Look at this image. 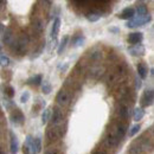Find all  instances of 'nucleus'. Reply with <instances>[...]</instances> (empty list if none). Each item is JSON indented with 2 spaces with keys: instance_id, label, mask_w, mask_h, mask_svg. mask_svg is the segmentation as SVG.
Masks as SVG:
<instances>
[{
  "instance_id": "f257e3e1",
  "label": "nucleus",
  "mask_w": 154,
  "mask_h": 154,
  "mask_svg": "<svg viewBox=\"0 0 154 154\" xmlns=\"http://www.w3.org/2000/svg\"><path fill=\"white\" fill-rule=\"evenodd\" d=\"M29 44H30V37H29V35L20 33L19 36H18V38L14 39L10 46H11L12 51H14V52L21 55V54H24L26 51V48H27Z\"/></svg>"
},
{
  "instance_id": "f03ea898",
  "label": "nucleus",
  "mask_w": 154,
  "mask_h": 154,
  "mask_svg": "<svg viewBox=\"0 0 154 154\" xmlns=\"http://www.w3.org/2000/svg\"><path fill=\"white\" fill-rule=\"evenodd\" d=\"M151 21V16L149 14H145V16H134L132 19L128 20V23L126 24L127 27H131V29H134L137 26H142L147 23Z\"/></svg>"
},
{
  "instance_id": "7ed1b4c3",
  "label": "nucleus",
  "mask_w": 154,
  "mask_h": 154,
  "mask_svg": "<svg viewBox=\"0 0 154 154\" xmlns=\"http://www.w3.org/2000/svg\"><path fill=\"white\" fill-rule=\"evenodd\" d=\"M56 101L60 107H66L71 101V95L66 89H60L56 96Z\"/></svg>"
},
{
  "instance_id": "20e7f679",
  "label": "nucleus",
  "mask_w": 154,
  "mask_h": 154,
  "mask_svg": "<svg viewBox=\"0 0 154 154\" xmlns=\"http://www.w3.org/2000/svg\"><path fill=\"white\" fill-rule=\"evenodd\" d=\"M63 112L59 107H54L52 110V115H51V121H52V127L57 128L59 125L63 123Z\"/></svg>"
},
{
  "instance_id": "39448f33",
  "label": "nucleus",
  "mask_w": 154,
  "mask_h": 154,
  "mask_svg": "<svg viewBox=\"0 0 154 154\" xmlns=\"http://www.w3.org/2000/svg\"><path fill=\"white\" fill-rule=\"evenodd\" d=\"M119 142H120V140L117 139V136L115 135L114 131L108 132V134L106 135V137H104V145L107 147H109V148H115V147H117Z\"/></svg>"
},
{
  "instance_id": "423d86ee",
  "label": "nucleus",
  "mask_w": 154,
  "mask_h": 154,
  "mask_svg": "<svg viewBox=\"0 0 154 154\" xmlns=\"http://www.w3.org/2000/svg\"><path fill=\"white\" fill-rule=\"evenodd\" d=\"M31 26H32V30L35 33H37L38 36L43 35L44 32V29H45V24H44V20L39 17H36L35 19L32 20L31 23Z\"/></svg>"
},
{
  "instance_id": "0eeeda50",
  "label": "nucleus",
  "mask_w": 154,
  "mask_h": 154,
  "mask_svg": "<svg viewBox=\"0 0 154 154\" xmlns=\"http://www.w3.org/2000/svg\"><path fill=\"white\" fill-rule=\"evenodd\" d=\"M153 100H154V93H153V89H147L145 90L143 95L141 97V106L142 107H148L153 103Z\"/></svg>"
},
{
  "instance_id": "6e6552de",
  "label": "nucleus",
  "mask_w": 154,
  "mask_h": 154,
  "mask_svg": "<svg viewBox=\"0 0 154 154\" xmlns=\"http://www.w3.org/2000/svg\"><path fill=\"white\" fill-rule=\"evenodd\" d=\"M11 121H12V123H14V125L21 126V125L25 122V116L21 113V110L14 109V110L11 113Z\"/></svg>"
},
{
  "instance_id": "1a4fd4ad",
  "label": "nucleus",
  "mask_w": 154,
  "mask_h": 154,
  "mask_svg": "<svg viewBox=\"0 0 154 154\" xmlns=\"http://www.w3.org/2000/svg\"><path fill=\"white\" fill-rule=\"evenodd\" d=\"M135 16V8L134 7H126L121 13H119V18L120 19L129 20Z\"/></svg>"
},
{
  "instance_id": "9d476101",
  "label": "nucleus",
  "mask_w": 154,
  "mask_h": 154,
  "mask_svg": "<svg viewBox=\"0 0 154 154\" xmlns=\"http://www.w3.org/2000/svg\"><path fill=\"white\" fill-rule=\"evenodd\" d=\"M104 72V66H101V65H94L90 68L89 70V76L93 77V78H100V77L103 75Z\"/></svg>"
},
{
  "instance_id": "9b49d317",
  "label": "nucleus",
  "mask_w": 154,
  "mask_h": 154,
  "mask_svg": "<svg viewBox=\"0 0 154 154\" xmlns=\"http://www.w3.org/2000/svg\"><path fill=\"white\" fill-rule=\"evenodd\" d=\"M10 137H11V143H10V151L11 154H17L19 149V145H18V139L13 132H10Z\"/></svg>"
},
{
  "instance_id": "f8f14e48",
  "label": "nucleus",
  "mask_w": 154,
  "mask_h": 154,
  "mask_svg": "<svg viewBox=\"0 0 154 154\" xmlns=\"http://www.w3.org/2000/svg\"><path fill=\"white\" fill-rule=\"evenodd\" d=\"M60 132L59 129L56 127H50L48 131H46V137L50 140V141H56L60 137Z\"/></svg>"
},
{
  "instance_id": "ddd939ff",
  "label": "nucleus",
  "mask_w": 154,
  "mask_h": 154,
  "mask_svg": "<svg viewBox=\"0 0 154 154\" xmlns=\"http://www.w3.org/2000/svg\"><path fill=\"white\" fill-rule=\"evenodd\" d=\"M145 46L141 45V44H136V45H133L131 49H129V54L132 56H143L145 55Z\"/></svg>"
},
{
  "instance_id": "4468645a",
  "label": "nucleus",
  "mask_w": 154,
  "mask_h": 154,
  "mask_svg": "<svg viewBox=\"0 0 154 154\" xmlns=\"http://www.w3.org/2000/svg\"><path fill=\"white\" fill-rule=\"evenodd\" d=\"M142 32H133V33H129L128 36V42L133 45H136V44H140L142 42Z\"/></svg>"
},
{
  "instance_id": "2eb2a0df",
  "label": "nucleus",
  "mask_w": 154,
  "mask_h": 154,
  "mask_svg": "<svg viewBox=\"0 0 154 154\" xmlns=\"http://www.w3.org/2000/svg\"><path fill=\"white\" fill-rule=\"evenodd\" d=\"M126 131H127V127H126L125 123H117L115 129H114V133H115V135L117 136V139L121 140V139L125 136V134H126Z\"/></svg>"
},
{
  "instance_id": "dca6fc26",
  "label": "nucleus",
  "mask_w": 154,
  "mask_h": 154,
  "mask_svg": "<svg viewBox=\"0 0 154 154\" xmlns=\"http://www.w3.org/2000/svg\"><path fill=\"white\" fill-rule=\"evenodd\" d=\"M119 115L122 120H127L128 116H129V107L125 103H122L119 108Z\"/></svg>"
},
{
  "instance_id": "f3484780",
  "label": "nucleus",
  "mask_w": 154,
  "mask_h": 154,
  "mask_svg": "<svg viewBox=\"0 0 154 154\" xmlns=\"http://www.w3.org/2000/svg\"><path fill=\"white\" fill-rule=\"evenodd\" d=\"M2 40H4V43H6L7 45H11V44H12V42L14 40V35H13L12 29H6Z\"/></svg>"
},
{
  "instance_id": "a211bd4d",
  "label": "nucleus",
  "mask_w": 154,
  "mask_h": 154,
  "mask_svg": "<svg viewBox=\"0 0 154 154\" xmlns=\"http://www.w3.org/2000/svg\"><path fill=\"white\" fill-rule=\"evenodd\" d=\"M137 75H139V77L141 79H145L147 77V75H148V69H147V66H146L145 63H140L137 65Z\"/></svg>"
},
{
  "instance_id": "6ab92c4d",
  "label": "nucleus",
  "mask_w": 154,
  "mask_h": 154,
  "mask_svg": "<svg viewBox=\"0 0 154 154\" xmlns=\"http://www.w3.org/2000/svg\"><path fill=\"white\" fill-rule=\"evenodd\" d=\"M88 56L89 58L91 59V60H100L101 58H102V51L100 50V49H97V48H94L93 50H90L89 51V54H88Z\"/></svg>"
},
{
  "instance_id": "aec40b11",
  "label": "nucleus",
  "mask_w": 154,
  "mask_h": 154,
  "mask_svg": "<svg viewBox=\"0 0 154 154\" xmlns=\"http://www.w3.org/2000/svg\"><path fill=\"white\" fill-rule=\"evenodd\" d=\"M59 29H60V19L59 18H56L55 21H54V25L51 27V36L55 38L57 37L58 32H59Z\"/></svg>"
},
{
  "instance_id": "412c9836",
  "label": "nucleus",
  "mask_w": 154,
  "mask_h": 154,
  "mask_svg": "<svg viewBox=\"0 0 154 154\" xmlns=\"http://www.w3.org/2000/svg\"><path fill=\"white\" fill-rule=\"evenodd\" d=\"M26 83L30 84V85H39L42 83V75H36V76L30 77L26 81Z\"/></svg>"
},
{
  "instance_id": "4be33fe9",
  "label": "nucleus",
  "mask_w": 154,
  "mask_h": 154,
  "mask_svg": "<svg viewBox=\"0 0 154 154\" xmlns=\"http://www.w3.org/2000/svg\"><path fill=\"white\" fill-rule=\"evenodd\" d=\"M135 13H137V16H145L148 14V8L145 4H139V6L135 10Z\"/></svg>"
},
{
  "instance_id": "5701e85b",
  "label": "nucleus",
  "mask_w": 154,
  "mask_h": 154,
  "mask_svg": "<svg viewBox=\"0 0 154 154\" xmlns=\"http://www.w3.org/2000/svg\"><path fill=\"white\" fill-rule=\"evenodd\" d=\"M143 116H145V110H143L142 108H136L134 110V113H133V119H134V121H140V120H142Z\"/></svg>"
},
{
  "instance_id": "b1692460",
  "label": "nucleus",
  "mask_w": 154,
  "mask_h": 154,
  "mask_svg": "<svg viewBox=\"0 0 154 154\" xmlns=\"http://www.w3.org/2000/svg\"><path fill=\"white\" fill-rule=\"evenodd\" d=\"M68 40H69V38L65 36V37H63V39L60 40V43H59V46H58V55H60V54H63V51H64V49L66 48V44H68Z\"/></svg>"
},
{
  "instance_id": "393cba45",
  "label": "nucleus",
  "mask_w": 154,
  "mask_h": 154,
  "mask_svg": "<svg viewBox=\"0 0 154 154\" xmlns=\"http://www.w3.org/2000/svg\"><path fill=\"white\" fill-rule=\"evenodd\" d=\"M100 18H101V14L97 13V12H89L87 14V19L89 21H91V23H95L97 20H100Z\"/></svg>"
},
{
  "instance_id": "a878e982",
  "label": "nucleus",
  "mask_w": 154,
  "mask_h": 154,
  "mask_svg": "<svg viewBox=\"0 0 154 154\" xmlns=\"http://www.w3.org/2000/svg\"><path fill=\"white\" fill-rule=\"evenodd\" d=\"M33 148H35L36 153H40L42 152V139L40 137L33 139Z\"/></svg>"
},
{
  "instance_id": "bb28decb",
  "label": "nucleus",
  "mask_w": 154,
  "mask_h": 154,
  "mask_svg": "<svg viewBox=\"0 0 154 154\" xmlns=\"http://www.w3.org/2000/svg\"><path fill=\"white\" fill-rule=\"evenodd\" d=\"M51 108H46V109H44V112H43V114H42V122H43V125H45L46 122H48V120H49V117L51 115Z\"/></svg>"
},
{
  "instance_id": "cd10ccee",
  "label": "nucleus",
  "mask_w": 154,
  "mask_h": 154,
  "mask_svg": "<svg viewBox=\"0 0 154 154\" xmlns=\"http://www.w3.org/2000/svg\"><path fill=\"white\" fill-rule=\"evenodd\" d=\"M84 42H85V39H84L83 36H77V37H75V39H74V46H75V48L82 46V45L84 44Z\"/></svg>"
},
{
  "instance_id": "c85d7f7f",
  "label": "nucleus",
  "mask_w": 154,
  "mask_h": 154,
  "mask_svg": "<svg viewBox=\"0 0 154 154\" xmlns=\"http://www.w3.org/2000/svg\"><path fill=\"white\" fill-rule=\"evenodd\" d=\"M42 90H43V93L46 94V95L51 93V85H50V83H49L48 81L44 82V84H43V87H42Z\"/></svg>"
},
{
  "instance_id": "c756f323",
  "label": "nucleus",
  "mask_w": 154,
  "mask_h": 154,
  "mask_svg": "<svg viewBox=\"0 0 154 154\" xmlns=\"http://www.w3.org/2000/svg\"><path fill=\"white\" fill-rule=\"evenodd\" d=\"M10 64V59L7 56H5V55H0V65L1 66H7Z\"/></svg>"
},
{
  "instance_id": "7c9ffc66",
  "label": "nucleus",
  "mask_w": 154,
  "mask_h": 154,
  "mask_svg": "<svg viewBox=\"0 0 154 154\" xmlns=\"http://www.w3.org/2000/svg\"><path fill=\"white\" fill-rule=\"evenodd\" d=\"M29 100H30V93H29L27 90H25V91L21 94V96H20V102H21V103H26Z\"/></svg>"
},
{
  "instance_id": "2f4dec72",
  "label": "nucleus",
  "mask_w": 154,
  "mask_h": 154,
  "mask_svg": "<svg viewBox=\"0 0 154 154\" xmlns=\"http://www.w3.org/2000/svg\"><path fill=\"white\" fill-rule=\"evenodd\" d=\"M140 132V125H134L131 129H129V136H134Z\"/></svg>"
},
{
  "instance_id": "473e14b6",
  "label": "nucleus",
  "mask_w": 154,
  "mask_h": 154,
  "mask_svg": "<svg viewBox=\"0 0 154 154\" xmlns=\"http://www.w3.org/2000/svg\"><path fill=\"white\" fill-rule=\"evenodd\" d=\"M5 93H6V96H8L10 98H12V97L14 96V89H13L11 85L6 87V89H5Z\"/></svg>"
},
{
  "instance_id": "72a5a7b5",
  "label": "nucleus",
  "mask_w": 154,
  "mask_h": 154,
  "mask_svg": "<svg viewBox=\"0 0 154 154\" xmlns=\"http://www.w3.org/2000/svg\"><path fill=\"white\" fill-rule=\"evenodd\" d=\"M44 154H58V148H49Z\"/></svg>"
},
{
  "instance_id": "f704fd0d",
  "label": "nucleus",
  "mask_w": 154,
  "mask_h": 154,
  "mask_svg": "<svg viewBox=\"0 0 154 154\" xmlns=\"http://www.w3.org/2000/svg\"><path fill=\"white\" fill-rule=\"evenodd\" d=\"M91 154H107V152H106V149H103V148H96Z\"/></svg>"
},
{
  "instance_id": "c9c22d12",
  "label": "nucleus",
  "mask_w": 154,
  "mask_h": 154,
  "mask_svg": "<svg viewBox=\"0 0 154 154\" xmlns=\"http://www.w3.org/2000/svg\"><path fill=\"white\" fill-rule=\"evenodd\" d=\"M23 153L24 154H31V151L29 149V147H27V146H25V145H24V146H23Z\"/></svg>"
},
{
  "instance_id": "e433bc0d",
  "label": "nucleus",
  "mask_w": 154,
  "mask_h": 154,
  "mask_svg": "<svg viewBox=\"0 0 154 154\" xmlns=\"http://www.w3.org/2000/svg\"><path fill=\"white\" fill-rule=\"evenodd\" d=\"M141 85H142L141 79H136V89H140V88H141Z\"/></svg>"
},
{
  "instance_id": "4c0bfd02",
  "label": "nucleus",
  "mask_w": 154,
  "mask_h": 154,
  "mask_svg": "<svg viewBox=\"0 0 154 154\" xmlns=\"http://www.w3.org/2000/svg\"><path fill=\"white\" fill-rule=\"evenodd\" d=\"M110 31H112V32H119V29H115V27H113V29H110Z\"/></svg>"
},
{
  "instance_id": "58836bf2",
  "label": "nucleus",
  "mask_w": 154,
  "mask_h": 154,
  "mask_svg": "<svg viewBox=\"0 0 154 154\" xmlns=\"http://www.w3.org/2000/svg\"><path fill=\"white\" fill-rule=\"evenodd\" d=\"M0 154H5V152H4V149L0 147Z\"/></svg>"
},
{
  "instance_id": "ea45409f",
  "label": "nucleus",
  "mask_w": 154,
  "mask_h": 154,
  "mask_svg": "<svg viewBox=\"0 0 154 154\" xmlns=\"http://www.w3.org/2000/svg\"><path fill=\"white\" fill-rule=\"evenodd\" d=\"M0 49H1V46H0Z\"/></svg>"
}]
</instances>
